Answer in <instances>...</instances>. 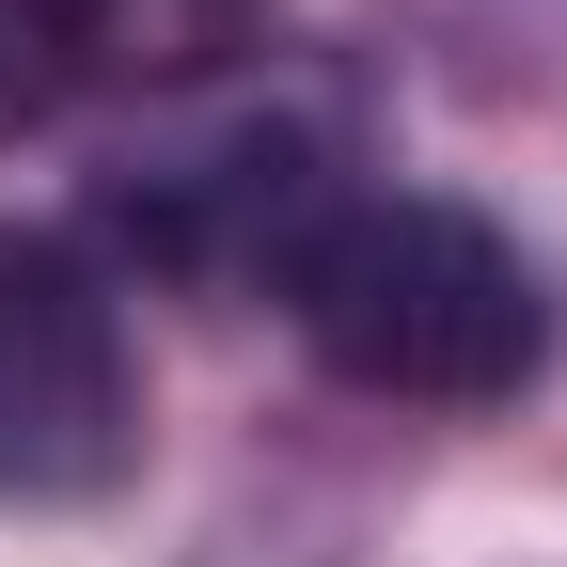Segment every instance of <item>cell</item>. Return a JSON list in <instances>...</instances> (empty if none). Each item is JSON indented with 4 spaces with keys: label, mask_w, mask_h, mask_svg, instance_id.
<instances>
[{
    "label": "cell",
    "mask_w": 567,
    "mask_h": 567,
    "mask_svg": "<svg viewBox=\"0 0 567 567\" xmlns=\"http://www.w3.org/2000/svg\"><path fill=\"white\" fill-rule=\"evenodd\" d=\"M284 316L347 394H394V410H505L551 363L536 268L442 189H331L284 237Z\"/></svg>",
    "instance_id": "1"
},
{
    "label": "cell",
    "mask_w": 567,
    "mask_h": 567,
    "mask_svg": "<svg viewBox=\"0 0 567 567\" xmlns=\"http://www.w3.org/2000/svg\"><path fill=\"white\" fill-rule=\"evenodd\" d=\"M142 473L126 300L32 221H0V505H95Z\"/></svg>",
    "instance_id": "2"
},
{
    "label": "cell",
    "mask_w": 567,
    "mask_h": 567,
    "mask_svg": "<svg viewBox=\"0 0 567 567\" xmlns=\"http://www.w3.org/2000/svg\"><path fill=\"white\" fill-rule=\"evenodd\" d=\"M95 63H111V0H0V142L48 126Z\"/></svg>",
    "instance_id": "3"
}]
</instances>
